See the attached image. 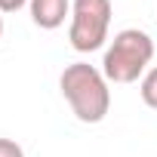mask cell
I'll return each instance as SVG.
<instances>
[{"label": "cell", "mask_w": 157, "mask_h": 157, "mask_svg": "<svg viewBox=\"0 0 157 157\" xmlns=\"http://www.w3.org/2000/svg\"><path fill=\"white\" fill-rule=\"evenodd\" d=\"M59 86L65 102L71 105L74 117L80 123H102L111 111V90H108V77L90 65V62H74L62 71Z\"/></svg>", "instance_id": "obj_1"}, {"label": "cell", "mask_w": 157, "mask_h": 157, "mask_svg": "<svg viewBox=\"0 0 157 157\" xmlns=\"http://www.w3.org/2000/svg\"><path fill=\"white\" fill-rule=\"evenodd\" d=\"M151 59H154L151 34L139 28H123L120 34H114L111 46L105 49L102 74L108 77V83H136L139 77H145Z\"/></svg>", "instance_id": "obj_2"}, {"label": "cell", "mask_w": 157, "mask_h": 157, "mask_svg": "<svg viewBox=\"0 0 157 157\" xmlns=\"http://www.w3.org/2000/svg\"><path fill=\"white\" fill-rule=\"evenodd\" d=\"M114 6L111 0H74L71 3V28L68 40L77 52H96L108 40Z\"/></svg>", "instance_id": "obj_3"}, {"label": "cell", "mask_w": 157, "mask_h": 157, "mask_svg": "<svg viewBox=\"0 0 157 157\" xmlns=\"http://www.w3.org/2000/svg\"><path fill=\"white\" fill-rule=\"evenodd\" d=\"M31 19L43 31H56L71 16V0H31Z\"/></svg>", "instance_id": "obj_4"}, {"label": "cell", "mask_w": 157, "mask_h": 157, "mask_svg": "<svg viewBox=\"0 0 157 157\" xmlns=\"http://www.w3.org/2000/svg\"><path fill=\"white\" fill-rule=\"evenodd\" d=\"M139 93H142V102H145L148 108L157 111V68H148V71H145Z\"/></svg>", "instance_id": "obj_5"}, {"label": "cell", "mask_w": 157, "mask_h": 157, "mask_svg": "<svg viewBox=\"0 0 157 157\" xmlns=\"http://www.w3.org/2000/svg\"><path fill=\"white\" fill-rule=\"evenodd\" d=\"M0 157H25V151L13 139H0Z\"/></svg>", "instance_id": "obj_6"}, {"label": "cell", "mask_w": 157, "mask_h": 157, "mask_svg": "<svg viewBox=\"0 0 157 157\" xmlns=\"http://www.w3.org/2000/svg\"><path fill=\"white\" fill-rule=\"evenodd\" d=\"M25 3H31V0H0V13H19Z\"/></svg>", "instance_id": "obj_7"}, {"label": "cell", "mask_w": 157, "mask_h": 157, "mask_svg": "<svg viewBox=\"0 0 157 157\" xmlns=\"http://www.w3.org/2000/svg\"><path fill=\"white\" fill-rule=\"evenodd\" d=\"M0 37H3V13H0Z\"/></svg>", "instance_id": "obj_8"}]
</instances>
